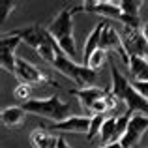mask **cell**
<instances>
[{
	"instance_id": "8992f818",
	"label": "cell",
	"mask_w": 148,
	"mask_h": 148,
	"mask_svg": "<svg viewBox=\"0 0 148 148\" xmlns=\"http://www.w3.org/2000/svg\"><path fill=\"white\" fill-rule=\"evenodd\" d=\"M83 6V11H88V13H98L101 17L112 19V21H122L124 11L120 8V0L118 2H112V0H86V2H81Z\"/></svg>"
},
{
	"instance_id": "277c9868",
	"label": "cell",
	"mask_w": 148,
	"mask_h": 148,
	"mask_svg": "<svg viewBox=\"0 0 148 148\" xmlns=\"http://www.w3.org/2000/svg\"><path fill=\"white\" fill-rule=\"evenodd\" d=\"M51 66H53L58 73H62V75L68 77L69 81H73L79 88L96 86L94 83H96V79H98V73L92 71V69L84 64H77L73 58H69L68 54L62 53V49L56 51L54 60L51 62Z\"/></svg>"
},
{
	"instance_id": "cb8c5ba5",
	"label": "cell",
	"mask_w": 148,
	"mask_h": 148,
	"mask_svg": "<svg viewBox=\"0 0 148 148\" xmlns=\"http://www.w3.org/2000/svg\"><path fill=\"white\" fill-rule=\"evenodd\" d=\"M56 148H71V146H69L68 143H66V139L60 135V137H58V145H56Z\"/></svg>"
},
{
	"instance_id": "e0dca14e",
	"label": "cell",
	"mask_w": 148,
	"mask_h": 148,
	"mask_svg": "<svg viewBox=\"0 0 148 148\" xmlns=\"http://www.w3.org/2000/svg\"><path fill=\"white\" fill-rule=\"evenodd\" d=\"M116 120L118 116H107L101 126L99 131V141L101 145H109V143H114V133H116Z\"/></svg>"
},
{
	"instance_id": "ac0fdd59",
	"label": "cell",
	"mask_w": 148,
	"mask_h": 148,
	"mask_svg": "<svg viewBox=\"0 0 148 148\" xmlns=\"http://www.w3.org/2000/svg\"><path fill=\"white\" fill-rule=\"evenodd\" d=\"M107 56H109V53H107V51L98 49V51H96V53L90 56V60L86 62V66L92 69V71H96V73H98L99 69L105 66V62H107Z\"/></svg>"
},
{
	"instance_id": "7c38bea8",
	"label": "cell",
	"mask_w": 148,
	"mask_h": 148,
	"mask_svg": "<svg viewBox=\"0 0 148 148\" xmlns=\"http://www.w3.org/2000/svg\"><path fill=\"white\" fill-rule=\"evenodd\" d=\"M90 122H92V116L84 114V116H75L71 114L69 118L62 120V122H56V124H51L47 130H56V131H62V133H88L90 130Z\"/></svg>"
},
{
	"instance_id": "9c48e42d",
	"label": "cell",
	"mask_w": 148,
	"mask_h": 148,
	"mask_svg": "<svg viewBox=\"0 0 148 148\" xmlns=\"http://www.w3.org/2000/svg\"><path fill=\"white\" fill-rule=\"evenodd\" d=\"M99 49L107 51V53H109V51H116V53L120 54V58L124 60V64H126V66L130 64V56H127V51H126V47H124L122 36H120V32L111 25V23H107L103 34H101Z\"/></svg>"
},
{
	"instance_id": "5bb4252c",
	"label": "cell",
	"mask_w": 148,
	"mask_h": 148,
	"mask_svg": "<svg viewBox=\"0 0 148 148\" xmlns=\"http://www.w3.org/2000/svg\"><path fill=\"white\" fill-rule=\"evenodd\" d=\"M0 118H2V124L6 127H19V126L25 124L26 111L23 107H17V105H10V107L2 109Z\"/></svg>"
},
{
	"instance_id": "3957f363",
	"label": "cell",
	"mask_w": 148,
	"mask_h": 148,
	"mask_svg": "<svg viewBox=\"0 0 148 148\" xmlns=\"http://www.w3.org/2000/svg\"><path fill=\"white\" fill-rule=\"evenodd\" d=\"M26 111V114H36L41 118L53 120V124L62 122V120L71 116V105L64 101L60 96H49V98H32L30 101L21 105Z\"/></svg>"
},
{
	"instance_id": "30bf717a",
	"label": "cell",
	"mask_w": 148,
	"mask_h": 148,
	"mask_svg": "<svg viewBox=\"0 0 148 148\" xmlns=\"http://www.w3.org/2000/svg\"><path fill=\"white\" fill-rule=\"evenodd\" d=\"M148 130V116L145 114H133L130 118V126H127V131L124 133V137L120 139V145L124 148H133L141 141V137L146 133Z\"/></svg>"
},
{
	"instance_id": "7402d4cb",
	"label": "cell",
	"mask_w": 148,
	"mask_h": 148,
	"mask_svg": "<svg viewBox=\"0 0 148 148\" xmlns=\"http://www.w3.org/2000/svg\"><path fill=\"white\" fill-rule=\"evenodd\" d=\"M15 6H17V4H15L13 0H2V2H0V23H2V25L8 21V15L13 13Z\"/></svg>"
},
{
	"instance_id": "d6986e66",
	"label": "cell",
	"mask_w": 148,
	"mask_h": 148,
	"mask_svg": "<svg viewBox=\"0 0 148 148\" xmlns=\"http://www.w3.org/2000/svg\"><path fill=\"white\" fill-rule=\"evenodd\" d=\"M105 118H107L105 114H94V116H92L90 130H88V133H86V139H88V141H94L96 137H99V131H101V126H103Z\"/></svg>"
},
{
	"instance_id": "ffe728a7",
	"label": "cell",
	"mask_w": 148,
	"mask_h": 148,
	"mask_svg": "<svg viewBox=\"0 0 148 148\" xmlns=\"http://www.w3.org/2000/svg\"><path fill=\"white\" fill-rule=\"evenodd\" d=\"M120 8H122L124 15H131V17H139V11L143 8L141 0H120Z\"/></svg>"
},
{
	"instance_id": "9a60e30c",
	"label": "cell",
	"mask_w": 148,
	"mask_h": 148,
	"mask_svg": "<svg viewBox=\"0 0 148 148\" xmlns=\"http://www.w3.org/2000/svg\"><path fill=\"white\" fill-rule=\"evenodd\" d=\"M30 145L32 148H56L58 137H54L47 127H36L30 133Z\"/></svg>"
},
{
	"instance_id": "2e32d148",
	"label": "cell",
	"mask_w": 148,
	"mask_h": 148,
	"mask_svg": "<svg viewBox=\"0 0 148 148\" xmlns=\"http://www.w3.org/2000/svg\"><path fill=\"white\" fill-rule=\"evenodd\" d=\"M127 69H130L131 81H148V60L141 56H130V64H127Z\"/></svg>"
},
{
	"instance_id": "484cf974",
	"label": "cell",
	"mask_w": 148,
	"mask_h": 148,
	"mask_svg": "<svg viewBox=\"0 0 148 148\" xmlns=\"http://www.w3.org/2000/svg\"><path fill=\"white\" fill-rule=\"evenodd\" d=\"M141 32H143V36H145V40L148 41V23L143 25V30H141Z\"/></svg>"
},
{
	"instance_id": "52a82bcc",
	"label": "cell",
	"mask_w": 148,
	"mask_h": 148,
	"mask_svg": "<svg viewBox=\"0 0 148 148\" xmlns=\"http://www.w3.org/2000/svg\"><path fill=\"white\" fill-rule=\"evenodd\" d=\"M23 41L17 36H11V34H2V40H0V64L2 69L13 75L15 73V64H17V54L15 49L21 45Z\"/></svg>"
},
{
	"instance_id": "ba28073f",
	"label": "cell",
	"mask_w": 148,
	"mask_h": 148,
	"mask_svg": "<svg viewBox=\"0 0 148 148\" xmlns=\"http://www.w3.org/2000/svg\"><path fill=\"white\" fill-rule=\"evenodd\" d=\"M10 34L11 36H17L23 43L30 45V47L36 49V51L40 49L41 45L47 41V38H49L47 28H43V26L38 25V23H32V25L23 26V28H15V30H11Z\"/></svg>"
},
{
	"instance_id": "d4e9b609",
	"label": "cell",
	"mask_w": 148,
	"mask_h": 148,
	"mask_svg": "<svg viewBox=\"0 0 148 148\" xmlns=\"http://www.w3.org/2000/svg\"><path fill=\"white\" fill-rule=\"evenodd\" d=\"M99 148H124L120 143H109V145H103V146H99Z\"/></svg>"
},
{
	"instance_id": "7a4b0ae2",
	"label": "cell",
	"mask_w": 148,
	"mask_h": 148,
	"mask_svg": "<svg viewBox=\"0 0 148 148\" xmlns=\"http://www.w3.org/2000/svg\"><path fill=\"white\" fill-rule=\"evenodd\" d=\"M73 8H62L58 11V15L47 25V32L54 38V41L58 43V47L62 49V53L68 54L69 58H73L77 54L75 47V38H73Z\"/></svg>"
},
{
	"instance_id": "8fae6325",
	"label": "cell",
	"mask_w": 148,
	"mask_h": 148,
	"mask_svg": "<svg viewBox=\"0 0 148 148\" xmlns=\"http://www.w3.org/2000/svg\"><path fill=\"white\" fill-rule=\"evenodd\" d=\"M107 90H109V86H105V88L88 86V88H71L69 94L79 99V105L84 109V112H88V114L92 116V107L96 105V101L103 99L105 96H107Z\"/></svg>"
},
{
	"instance_id": "5b68a950",
	"label": "cell",
	"mask_w": 148,
	"mask_h": 148,
	"mask_svg": "<svg viewBox=\"0 0 148 148\" xmlns=\"http://www.w3.org/2000/svg\"><path fill=\"white\" fill-rule=\"evenodd\" d=\"M15 77H17L19 84H30V86H43V84H51V86H60L54 79H51L47 73H43L38 66L28 62L26 58L17 56V64H15Z\"/></svg>"
},
{
	"instance_id": "603a6c76",
	"label": "cell",
	"mask_w": 148,
	"mask_h": 148,
	"mask_svg": "<svg viewBox=\"0 0 148 148\" xmlns=\"http://www.w3.org/2000/svg\"><path fill=\"white\" fill-rule=\"evenodd\" d=\"M131 84H133V88L139 92V94L143 96L145 99H148V81H131Z\"/></svg>"
},
{
	"instance_id": "4fadbf2b",
	"label": "cell",
	"mask_w": 148,
	"mask_h": 148,
	"mask_svg": "<svg viewBox=\"0 0 148 148\" xmlns=\"http://www.w3.org/2000/svg\"><path fill=\"white\" fill-rule=\"evenodd\" d=\"M105 26H107V21H99L94 28L90 30V34L86 36L84 40V47H83V60H84V66L86 62L90 60V56L99 49V40H101V34H103Z\"/></svg>"
},
{
	"instance_id": "6da1fadb",
	"label": "cell",
	"mask_w": 148,
	"mask_h": 148,
	"mask_svg": "<svg viewBox=\"0 0 148 148\" xmlns=\"http://www.w3.org/2000/svg\"><path fill=\"white\" fill-rule=\"evenodd\" d=\"M111 88L112 94L118 101H122L126 105V114H145L148 116V99H145L137 90L133 88L131 81L126 75L120 73V69L114 66V62H111Z\"/></svg>"
},
{
	"instance_id": "44dd1931",
	"label": "cell",
	"mask_w": 148,
	"mask_h": 148,
	"mask_svg": "<svg viewBox=\"0 0 148 148\" xmlns=\"http://www.w3.org/2000/svg\"><path fill=\"white\" fill-rule=\"evenodd\" d=\"M32 88L34 86H30V84H17V88L13 90V96L17 99H21L23 103H26V101L32 99Z\"/></svg>"
}]
</instances>
